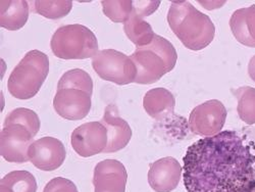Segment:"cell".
Masks as SVG:
<instances>
[{
    "label": "cell",
    "instance_id": "6da1fadb",
    "mask_svg": "<svg viewBox=\"0 0 255 192\" xmlns=\"http://www.w3.org/2000/svg\"><path fill=\"white\" fill-rule=\"evenodd\" d=\"M183 179L188 192H254L255 140L238 131H223L190 145Z\"/></svg>",
    "mask_w": 255,
    "mask_h": 192
},
{
    "label": "cell",
    "instance_id": "7a4b0ae2",
    "mask_svg": "<svg viewBox=\"0 0 255 192\" xmlns=\"http://www.w3.org/2000/svg\"><path fill=\"white\" fill-rule=\"evenodd\" d=\"M167 23L190 50H201L215 39L216 27L210 17L188 1L172 2L167 12Z\"/></svg>",
    "mask_w": 255,
    "mask_h": 192
},
{
    "label": "cell",
    "instance_id": "3957f363",
    "mask_svg": "<svg viewBox=\"0 0 255 192\" xmlns=\"http://www.w3.org/2000/svg\"><path fill=\"white\" fill-rule=\"evenodd\" d=\"M130 58L137 70L135 83L147 85L157 82L165 74L173 71L178 54L171 42L155 35L149 45L137 48Z\"/></svg>",
    "mask_w": 255,
    "mask_h": 192
},
{
    "label": "cell",
    "instance_id": "277c9868",
    "mask_svg": "<svg viewBox=\"0 0 255 192\" xmlns=\"http://www.w3.org/2000/svg\"><path fill=\"white\" fill-rule=\"evenodd\" d=\"M49 73V58L39 50L29 51L11 72L8 82V92L18 99L34 97Z\"/></svg>",
    "mask_w": 255,
    "mask_h": 192
},
{
    "label": "cell",
    "instance_id": "5b68a950",
    "mask_svg": "<svg viewBox=\"0 0 255 192\" xmlns=\"http://www.w3.org/2000/svg\"><path fill=\"white\" fill-rule=\"evenodd\" d=\"M50 46L53 54L61 59L90 58L98 52L95 34L83 25H67L53 34Z\"/></svg>",
    "mask_w": 255,
    "mask_h": 192
},
{
    "label": "cell",
    "instance_id": "8992f818",
    "mask_svg": "<svg viewBox=\"0 0 255 192\" xmlns=\"http://www.w3.org/2000/svg\"><path fill=\"white\" fill-rule=\"evenodd\" d=\"M92 67L101 79L118 85L135 82L137 77L136 67L130 56L115 49L98 51L93 56Z\"/></svg>",
    "mask_w": 255,
    "mask_h": 192
},
{
    "label": "cell",
    "instance_id": "52a82bcc",
    "mask_svg": "<svg viewBox=\"0 0 255 192\" xmlns=\"http://www.w3.org/2000/svg\"><path fill=\"white\" fill-rule=\"evenodd\" d=\"M227 119V110L223 102L211 99L199 104L190 114V130L194 134L210 137L222 132Z\"/></svg>",
    "mask_w": 255,
    "mask_h": 192
},
{
    "label": "cell",
    "instance_id": "ba28073f",
    "mask_svg": "<svg viewBox=\"0 0 255 192\" xmlns=\"http://www.w3.org/2000/svg\"><path fill=\"white\" fill-rule=\"evenodd\" d=\"M34 137L32 131L23 125H3L0 135V155L9 163L29 162V148Z\"/></svg>",
    "mask_w": 255,
    "mask_h": 192
},
{
    "label": "cell",
    "instance_id": "9c48e42d",
    "mask_svg": "<svg viewBox=\"0 0 255 192\" xmlns=\"http://www.w3.org/2000/svg\"><path fill=\"white\" fill-rule=\"evenodd\" d=\"M72 146L83 158L103 153L108 145V130L100 122L85 123L73 131Z\"/></svg>",
    "mask_w": 255,
    "mask_h": 192
},
{
    "label": "cell",
    "instance_id": "30bf717a",
    "mask_svg": "<svg viewBox=\"0 0 255 192\" xmlns=\"http://www.w3.org/2000/svg\"><path fill=\"white\" fill-rule=\"evenodd\" d=\"M67 157L63 143L54 137H43L32 143L29 148L30 162L39 170L54 171L58 169Z\"/></svg>",
    "mask_w": 255,
    "mask_h": 192
},
{
    "label": "cell",
    "instance_id": "8fae6325",
    "mask_svg": "<svg viewBox=\"0 0 255 192\" xmlns=\"http://www.w3.org/2000/svg\"><path fill=\"white\" fill-rule=\"evenodd\" d=\"M91 104V95L79 89L57 90L53 99L56 114L70 121L84 119L89 114Z\"/></svg>",
    "mask_w": 255,
    "mask_h": 192
},
{
    "label": "cell",
    "instance_id": "7c38bea8",
    "mask_svg": "<svg viewBox=\"0 0 255 192\" xmlns=\"http://www.w3.org/2000/svg\"><path fill=\"white\" fill-rule=\"evenodd\" d=\"M127 180V170L121 162L104 160L94 169V192H126Z\"/></svg>",
    "mask_w": 255,
    "mask_h": 192
},
{
    "label": "cell",
    "instance_id": "4fadbf2b",
    "mask_svg": "<svg viewBox=\"0 0 255 192\" xmlns=\"http://www.w3.org/2000/svg\"><path fill=\"white\" fill-rule=\"evenodd\" d=\"M182 170L180 163L175 158H162L150 165L148 183L156 192H171L180 183Z\"/></svg>",
    "mask_w": 255,
    "mask_h": 192
},
{
    "label": "cell",
    "instance_id": "5bb4252c",
    "mask_svg": "<svg viewBox=\"0 0 255 192\" xmlns=\"http://www.w3.org/2000/svg\"><path fill=\"white\" fill-rule=\"evenodd\" d=\"M101 123L108 130V145L103 153L120 152L130 142L132 137L131 127L119 116L115 105L106 106Z\"/></svg>",
    "mask_w": 255,
    "mask_h": 192
},
{
    "label": "cell",
    "instance_id": "9a60e30c",
    "mask_svg": "<svg viewBox=\"0 0 255 192\" xmlns=\"http://www.w3.org/2000/svg\"><path fill=\"white\" fill-rule=\"evenodd\" d=\"M230 27L239 43L255 48V4L234 11Z\"/></svg>",
    "mask_w": 255,
    "mask_h": 192
},
{
    "label": "cell",
    "instance_id": "2e32d148",
    "mask_svg": "<svg viewBox=\"0 0 255 192\" xmlns=\"http://www.w3.org/2000/svg\"><path fill=\"white\" fill-rule=\"evenodd\" d=\"M176 99L172 92L164 88H154L147 91L143 98V108L155 120H162L174 113Z\"/></svg>",
    "mask_w": 255,
    "mask_h": 192
},
{
    "label": "cell",
    "instance_id": "e0dca14e",
    "mask_svg": "<svg viewBox=\"0 0 255 192\" xmlns=\"http://www.w3.org/2000/svg\"><path fill=\"white\" fill-rule=\"evenodd\" d=\"M29 18V3L24 0L0 1V26L9 31L22 29Z\"/></svg>",
    "mask_w": 255,
    "mask_h": 192
},
{
    "label": "cell",
    "instance_id": "ac0fdd59",
    "mask_svg": "<svg viewBox=\"0 0 255 192\" xmlns=\"http://www.w3.org/2000/svg\"><path fill=\"white\" fill-rule=\"evenodd\" d=\"M124 31L137 48L149 45L155 36L151 26L134 10L129 19L124 24Z\"/></svg>",
    "mask_w": 255,
    "mask_h": 192
},
{
    "label": "cell",
    "instance_id": "d6986e66",
    "mask_svg": "<svg viewBox=\"0 0 255 192\" xmlns=\"http://www.w3.org/2000/svg\"><path fill=\"white\" fill-rule=\"evenodd\" d=\"M35 177L27 171H12L0 181V192H36Z\"/></svg>",
    "mask_w": 255,
    "mask_h": 192
},
{
    "label": "cell",
    "instance_id": "ffe728a7",
    "mask_svg": "<svg viewBox=\"0 0 255 192\" xmlns=\"http://www.w3.org/2000/svg\"><path fill=\"white\" fill-rule=\"evenodd\" d=\"M79 89L92 96L93 81L90 75L81 69H74L63 74L57 84V90Z\"/></svg>",
    "mask_w": 255,
    "mask_h": 192
},
{
    "label": "cell",
    "instance_id": "44dd1931",
    "mask_svg": "<svg viewBox=\"0 0 255 192\" xmlns=\"http://www.w3.org/2000/svg\"><path fill=\"white\" fill-rule=\"evenodd\" d=\"M238 100L239 118L247 125L255 124V88L244 86L233 90Z\"/></svg>",
    "mask_w": 255,
    "mask_h": 192
},
{
    "label": "cell",
    "instance_id": "7402d4cb",
    "mask_svg": "<svg viewBox=\"0 0 255 192\" xmlns=\"http://www.w3.org/2000/svg\"><path fill=\"white\" fill-rule=\"evenodd\" d=\"M33 3L36 13L50 19H58L68 15L73 7V2L70 0H56V1L38 0Z\"/></svg>",
    "mask_w": 255,
    "mask_h": 192
},
{
    "label": "cell",
    "instance_id": "603a6c76",
    "mask_svg": "<svg viewBox=\"0 0 255 192\" xmlns=\"http://www.w3.org/2000/svg\"><path fill=\"white\" fill-rule=\"evenodd\" d=\"M103 13L115 23H126L131 16L134 7L131 0H103Z\"/></svg>",
    "mask_w": 255,
    "mask_h": 192
},
{
    "label": "cell",
    "instance_id": "cb8c5ba5",
    "mask_svg": "<svg viewBox=\"0 0 255 192\" xmlns=\"http://www.w3.org/2000/svg\"><path fill=\"white\" fill-rule=\"evenodd\" d=\"M7 124L23 125L30 129L34 135H37L40 129V119L38 115L34 111L25 108H18L10 112L6 116L3 125Z\"/></svg>",
    "mask_w": 255,
    "mask_h": 192
},
{
    "label": "cell",
    "instance_id": "d4e9b609",
    "mask_svg": "<svg viewBox=\"0 0 255 192\" xmlns=\"http://www.w3.org/2000/svg\"><path fill=\"white\" fill-rule=\"evenodd\" d=\"M43 192H79L76 185L69 179L57 177L50 180Z\"/></svg>",
    "mask_w": 255,
    "mask_h": 192
},
{
    "label": "cell",
    "instance_id": "484cf974",
    "mask_svg": "<svg viewBox=\"0 0 255 192\" xmlns=\"http://www.w3.org/2000/svg\"><path fill=\"white\" fill-rule=\"evenodd\" d=\"M159 4L160 1H133L134 11L142 17L152 14Z\"/></svg>",
    "mask_w": 255,
    "mask_h": 192
},
{
    "label": "cell",
    "instance_id": "4316f807",
    "mask_svg": "<svg viewBox=\"0 0 255 192\" xmlns=\"http://www.w3.org/2000/svg\"><path fill=\"white\" fill-rule=\"evenodd\" d=\"M248 74L252 81L255 82V55L252 56V58L249 61L248 65Z\"/></svg>",
    "mask_w": 255,
    "mask_h": 192
}]
</instances>
